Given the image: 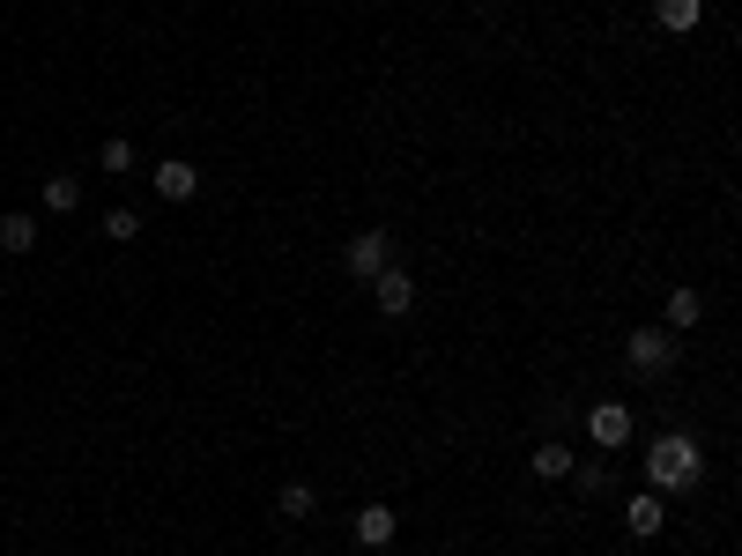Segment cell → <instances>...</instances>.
Wrapping results in <instances>:
<instances>
[{"label":"cell","mask_w":742,"mask_h":556,"mask_svg":"<svg viewBox=\"0 0 742 556\" xmlns=\"http://www.w3.org/2000/svg\"><path fill=\"white\" fill-rule=\"evenodd\" d=\"M371 305H379L387 319H401L409 305H416V282H409L401 267H387V275H371Z\"/></svg>","instance_id":"5"},{"label":"cell","mask_w":742,"mask_h":556,"mask_svg":"<svg viewBox=\"0 0 742 556\" xmlns=\"http://www.w3.org/2000/svg\"><path fill=\"white\" fill-rule=\"evenodd\" d=\"M698 475H705V453H698L691 431H661L646 445V483L653 490H698Z\"/></svg>","instance_id":"1"},{"label":"cell","mask_w":742,"mask_h":556,"mask_svg":"<svg viewBox=\"0 0 742 556\" xmlns=\"http://www.w3.org/2000/svg\"><path fill=\"white\" fill-rule=\"evenodd\" d=\"M698 319H705V297H698V290L668 297V334H683V327H698Z\"/></svg>","instance_id":"11"},{"label":"cell","mask_w":742,"mask_h":556,"mask_svg":"<svg viewBox=\"0 0 742 556\" xmlns=\"http://www.w3.org/2000/svg\"><path fill=\"white\" fill-rule=\"evenodd\" d=\"M104 238H112V245L142 238V216H134V208H112V216H104Z\"/></svg>","instance_id":"15"},{"label":"cell","mask_w":742,"mask_h":556,"mask_svg":"<svg viewBox=\"0 0 742 556\" xmlns=\"http://www.w3.org/2000/svg\"><path fill=\"white\" fill-rule=\"evenodd\" d=\"M200 194V171L194 164H178V156H172V164H156V200H194Z\"/></svg>","instance_id":"7"},{"label":"cell","mask_w":742,"mask_h":556,"mask_svg":"<svg viewBox=\"0 0 742 556\" xmlns=\"http://www.w3.org/2000/svg\"><path fill=\"white\" fill-rule=\"evenodd\" d=\"M0 245H8V253H30V245H38V216H0Z\"/></svg>","instance_id":"13"},{"label":"cell","mask_w":742,"mask_h":556,"mask_svg":"<svg viewBox=\"0 0 742 556\" xmlns=\"http://www.w3.org/2000/svg\"><path fill=\"white\" fill-rule=\"evenodd\" d=\"M653 23L683 38V30H698V23H705V0H653Z\"/></svg>","instance_id":"8"},{"label":"cell","mask_w":742,"mask_h":556,"mask_svg":"<svg viewBox=\"0 0 742 556\" xmlns=\"http://www.w3.org/2000/svg\"><path fill=\"white\" fill-rule=\"evenodd\" d=\"M587 437L601 445V453H617L624 437H631V409H624V401H601V409L587 415Z\"/></svg>","instance_id":"4"},{"label":"cell","mask_w":742,"mask_h":556,"mask_svg":"<svg viewBox=\"0 0 742 556\" xmlns=\"http://www.w3.org/2000/svg\"><path fill=\"white\" fill-rule=\"evenodd\" d=\"M74 200H82V178H74V171H60V178H45V208H52V216H68Z\"/></svg>","instance_id":"12"},{"label":"cell","mask_w":742,"mask_h":556,"mask_svg":"<svg viewBox=\"0 0 742 556\" xmlns=\"http://www.w3.org/2000/svg\"><path fill=\"white\" fill-rule=\"evenodd\" d=\"M104 171H134V148H126V142H104Z\"/></svg>","instance_id":"16"},{"label":"cell","mask_w":742,"mask_h":556,"mask_svg":"<svg viewBox=\"0 0 742 556\" xmlns=\"http://www.w3.org/2000/svg\"><path fill=\"white\" fill-rule=\"evenodd\" d=\"M661 519H668V512H661V490H646V497H631V505H624V527L639 534V542H646V534H661Z\"/></svg>","instance_id":"9"},{"label":"cell","mask_w":742,"mask_h":556,"mask_svg":"<svg viewBox=\"0 0 742 556\" xmlns=\"http://www.w3.org/2000/svg\"><path fill=\"white\" fill-rule=\"evenodd\" d=\"M275 505H282V519H312V505H320V497H312V483H282V497H275Z\"/></svg>","instance_id":"14"},{"label":"cell","mask_w":742,"mask_h":556,"mask_svg":"<svg viewBox=\"0 0 742 556\" xmlns=\"http://www.w3.org/2000/svg\"><path fill=\"white\" fill-rule=\"evenodd\" d=\"M527 467H535L543 483H565V475H571V445H557V437H549V445H535V460H527Z\"/></svg>","instance_id":"10"},{"label":"cell","mask_w":742,"mask_h":556,"mask_svg":"<svg viewBox=\"0 0 742 556\" xmlns=\"http://www.w3.org/2000/svg\"><path fill=\"white\" fill-rule=\"evenodd\" d=\"M624 363H631V379H661L668 363H676V334L668 327H639V334L624 341Z\"/></svg>","instance_id":"2"},{"label":"cell","mask_w":742,"mask_h":556,"mask_svg":"<svg viewBox=\"0 0 742 556\" xmlns=\"http://www.w3.org/2000/svg\"><path fill=\"white\" fill-rule=\"evenodd\" d=\"M394 534H401V512L394 505H364V512H357V542H364V549H387Z\"/></svg>","instance_id":"6"},{"label":"cell","mask_w":742,"mask_h":556,"mask_svg":"<svg viewBox=\"0 0 742 556\" xmlns=\"http://www.w3.org/2000/svg\"><path fill=\"white\" fill-rule=\"evenodd\" d=\"M342 267L357 275V282L387 275V267H394V238H387V230H357V238L342 245Z\"/></svg>","instance_id":"3"}]
</instances>
